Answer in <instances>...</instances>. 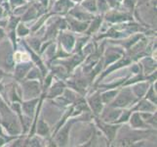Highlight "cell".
Returning <instances> with one entry per match:
<instances>
[{
  "mask_svg": "<svg viewBox=\"0 0 157 147\" xmlns=\"http://www.w3.org/2000/svg\"><path fill=\"white\" fill-rule=\"evenodd\" d=\"M67 129H68V128L67 127L66 129H64V130H63V132L59 133V135L58 137V141L61 144H64L67 142Z\"/></svg>",
  "mask_w": 157,
  "mask_h": 147,
  "instance_id": "3957f363",
  "label": "cell"
},
{
  "mask_svg": "<svg viewBox=\"0 0 157 147\" xmlns=\"http://www.w3.org/2000/svg\"><path fill=\"white\" fill-rule=\"evenodd\" d=\"M131 100H132L131 95H129L127 93H123L116 99V101L114 102V106H126L131 102Z\"/></svg>",
  "mask_w": 157,
  "mask_h": 147,
  "instance_id": "6da1fadb",
  "label": "cell"
},
{
  "mask_svg": "<svg viewBox=\"0 0 157 147\" xmlns=\"http://www.w3.org/2000/svg\"><path fill=\"white\" fill-rule=\"evenodd\" d=\"M114 94H115V92H110V93H105L102 97H104V100H105V102H107L108 100L110 99V98H112L111 95H114Z\"/></svg>",
  "mask_w": 157,
  "mask_h": 147,
  "instance_id": "8992f818",
  "label": "cell"
},
{
  "mask_svg": "<svg viewBox=\"0 0 157 147\" xmlns=\"http://www.w3.org/2000/svg\"><path fill=\"white\" fill-rule=\"evenodd\" d=\"M90 103H91L92 108L94 109L96 113H99L101 111V99H100L99 95H96L93 98H91V99H90Z\"/></svg>",
  "mask_w": 157,
  "mask_h": 147,
  "instance_id": "7a4b0ae2",
  "label": "cell"
},
{
  "mask_svg": "<svg viewBox=\"0 0 157 147\" xmlns=\"http://www.w3.org/2000/svg\"><path fill=\"white\" fill-rule=\"evenodd\" d=\"M47 130H48V129H47L46 125L43 123V122H40V124H39V129H38V133L43 134V133H47Z\"/></svg>",
  "mask_w": 157,
  "mask_h": 147,
  "instance_id": "277c9868",
  "label": "cell"
},
{
  "mask_svg": "<svg viewBox=\"0 0 157 147\" xmlns=\"http://www.w3.org/2000/svg\"><path fill=\"white\" fill-rule=\"evenodd\" d=\"M132 123H133L134 126H140V125H142V122H140V120L139 119V116L137 115V114L133 116Z\"/></svg>",
  "mask_w": 157,
  "mask_h": 147,
  "instance_id": "5b68a950",
  "label": "cell"
}]
</instances>
